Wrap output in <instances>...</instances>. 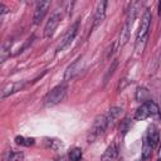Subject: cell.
<instances>
[{
	"instance_id": "10",
	"label": "cell",
	"mask_w": 161,
	"mask_h": 161,
	"mask_svg": "<svg viewBox=\"0 0 161 161\" xmlns=\"http://www.w3.org/2000/svg\"><path fill=\"white\" fill-rule=\"evenodd\" d=\"M24 86H25L24 82H16V83H9V84H6L1 89V98H6L8 96H10V94H13V93L23 89Z\"/></svg>"
},
{
	"instance_id": "16",
	"label": "cell",
	"mask_w": 161,
	"mask_h": 161,
	"mask_svg": "<svg viewBox=\"0 0 161 161\" xmlns=\"http://www.w3.org/2000/svg\"><path fill=\"white\" fill-rule=\"evenodd\" d=\"M10 47H11V42L10 40H5L3 44H1V48H0V62H5V59L10 55Z\"/></svg>"
},
{
	"instance_id": "8",
	"label": "cell",
	"mask_w": 161,
	"mask_h": 161,
	"mask_svg": "<svg viewBox=\"0 0 161 161\" xmlns=\"http://www.w3.org/2000/svg\"><path fill=\"white\" fill-rule=\"evenodd\" d=\"M59 21H60V15L58 13H54L50 16V19L47 21V24H45V28H44V38H50L54 34L57 26L59 25Z\"/></svg>"
},
{
	"instance_id": "7",
	"label": "cell",
	"mask_w": 161,
	"mask_h": 161,
	"mask_svg": "<svg viewBox=\"0 0 161 161\" xmlns=\"http://www.w3.org/2000/svg\"><path fill=\"white\" fill-rule=\"evenodd\" d=\"M49 5H50L49 1H38L36 3V8H35V11H34V16H33V23L34 24H39L44 19L45 14L48 13Z\"/></svg>"
},
{
	"instance_id": "2",
	"label": "cell",
	"mask_w": 161,
	"mask_h": 161,
	"mask_svg": "<svg viewBox=\"0 0 161 161\" xmlns=\"http://www.w3.org/2000/svg\"><path fill=\"white\" fill-rule=\"evenodd\" d=\"M108 127V122H107V117L106 114H99L96 117L91 132H89V137H88V142H93L98 136H101Z\"/></svg>"
},
{
	"instance_id": "4",
	"label": "cell",
	"mask_w": 161,
	"mask_h": 161,
	"mask_svg": "<svg viewBox=\"0 0 161 161\" xmlns=\"http://www.w3.org/2000/svg\"><path fill=\"white\" fill-rule=\"evenodd\" d=\"M150 24H151V13L148 9L145 10L142 19H141V24H140V29L137 33V45H140L141 43L145 44L146 39H147V33L150 29Z\"/></svg>"
},
{
	"instance_id": "21",
	"label": "cell",
	"mask_w": 161,
	"mask_h": 161,
	"mask_svg": "<svg viewBox=\"0 0 161 161\" xmlns=\"http://www.w3.org/2000/svg\"><path fill=\"white\" fill-rule=\"evenodd\" d=\"M118 45H119V44H118V40H114V42L108 47V49H107V54H106V58H107V59H108V58L114 53V50L117 49V47H118Z\"/></svg>"
},
{
	"instance_id": "13",
	"label": "cell",
	"mask_w": 161,
	"mask_h": 161,
	"mask_svg": "<svg viewBox=\"0 0 161 161\" xmlns=\"http://www.w3.org/2000/svg\"><path fill=\"white\" fill-rule=\"evenodd\" d=\"M118 155V148L116 146V143H111L106 151L103 152V155L101 156V161H114L116 157Z\"/></svg>"
},
{
	"instance_id": "25",
	"label": "cell",
	"mask_w": 161,
	"mask_h": 161,
	"mask_svg": "<svg viewBox=\"0 0 161 161\" xmlns=\"http://www.w3.org/2000/svg\"><path fill=\"white\" fill-rule=\"evenodd\" d=\"M157 161H161V158H158V160H157Z\"/></svg>"
},
{
	"instance_id": "20",
	"label": "cell",
	"mask_w": 161,
	"mask_h": 161,
	"mask_svg": "<svg viewBox=\"0 0 161 161\" xmlns=\"http://www.w3.org/2000/svg\"><path fill=\"white\" fill-rule=\"evenodd\" d=\"M15 142L18 145H21V146H31L34 143V138H25L23 136H16Z\"/></svg>"
},
{
	"instance_id": "12",
	"label": "cell",
	"mask_w": 161,
	"mask_h": 161,
	"mask_svg": "<svg viewBox=\"0 0 161 161\" xmlns=\"http://www.w3.org/2000/svg\"><path fill=\"white\" fill-rule=\"evenodd\" d=\"M122 112H123V109L119 108V107H111V108L108 109V112L106 113L107 122H108V127H109V126L112 127V126L114 125V122L119 118V116L122 114Z\"/></svg>"
},
{
	"instance_id": "17",
	"label": "cell",
	"mask_w": 161,
	"mask_h": 161,
	"mask_svg": "<svg viewBox=\"0 0 161 161\" xmlns=\"http://www.w3.org/2000/svg\"><path fill=\"white\" fill-rule=\"evenodd\" d=\"M136 99L138 102H142V103H146V102L151 101L150 99V92L146 88H138L136 91Z\"/></svg>"
},
{
	"instance_id": "6",
	"label": "cell",
	"mask_w": 161,
	"mask_h": 161,
	"mask_svg": "<svg viewBox=\"0 0 161 161\" xmlns=\"http://www.w3.org/2000/svg\"><path fill=\"white\" fill-rule=\"evenodd\" d=\"M82 68H83L82 58H78L77 60H74V62L67 68V70H65V73H64V80H65V82L72 80L74 77H77V75L80 73Z\"/></svg>"
},
{
	"instance_id": "5",
	"label": "cell",
	"mask_w": 161,
	"mask_h": 161,
	"mask_svg": "<svg viewBox=\"0 0 161 161\" xmlns=\"http://www.w3.org/2000/svg\"><path fill=\"white\" fill-rule=\"evenodd\" d=\"M77 31H78V21H75V23L67 30V33L64 34V36H63L62 40H60V44L58 45V52H60V50H63L64 48H67V47L74 40V38H75V35H77Z\"/></svg>"
},
{
	"instance_id": "9",
	"label": "cell",
	"mask_w": 161,
	"mask_h": 161,
	"mask_svg": "<svg viewBox=\"0 0 161 161\" xmlns=\"http://www.w3.org/2000/svg\"><path fill=\"white\" fill-rule=\"evenodd\" d=\"M106 5H107V1H99L97 4L96 11H94V19H93V29L97 28L104 20V16H106Z\"/></svg>"
},
{
	"instance_id": "24",
	"label": "cell",
	"mask_w": 161,
	"mask_h": 161,
	"mask_svg": "<svg viewBox=\"0 0 161 161\" xmlns=\"http://www.w3.org/2000/svg\"><path fill=\"white\" fill-rule=\"evenodd\" d=\"M160 155H161V147H160Z\"/></svg>"
},
{
	"instance_id": "14",
	"label": "cell",
	"mask_w": 161,
	"mask_h": 161,
	"mask_svg": "<svg viewBox=\"0 0 161 161\" xmlns=\"http://www.w3.org/2000/svg\"><path fill=\"white\" fill-rule=\"evenodd\" d=\"M152 150H153V146L150 143V141L146 138V137H143V142H142V152H141V155H142V160H148L150 157H151V155H152Z\"/></svg>"
},
{
	"instance_id": "22",
	"label": "cell",
	"mask_w": 161,
	"mask_h": 161,
	"mask_svg": "<svg viewBox=\"0 0 161 161\" xmlns=\"http://www.w3.org/2000/svg\"><path fill=\"white\" fill-rule=\"evenodd\" d=\"M9 11V9L4 5V4H0V15H4V14H6Z\"/></svg>"
},
{
	"instance_id": "23",
	"label": "cell",
	"mask_w": 161,
	"mask_h": 161,
	"mask_svg": "<svg viewBox=\"0 0 161 161\" xmlns=\"http://www.w3.org/2000/svg\"><path fill=\"white\" fill-rule=\"evenodd\" d=\"M158 15H161V3L158 4Z\"/></svg>"
},
{
	"instance_id": "1",
	"label": "cell",
	"mask_w": 161,
	"mask_h": 161,
	"mask_svg": "<svg viewBox=\"0 0 161 161\" xmlns=\"http://www.w3.org/2000/svg\"><path fill=\"white\" fill-rule=\"evenodd\" d=\"M67 91H68V87L67 84H59L57 87H54L45 97L44 99V103L45 106H55L58 103H60L64 98H65V94H67Z\"/></svg>"
},
{
	"instance_id": "15",
	"label": "cell",
	"mask_w": 161,
	"mask_h": 161,
	"mask_svg": "<svg viewBox=\"0 0 161 161\" xmlns=\"http://www.w3.org/2000/svg\"><path fill=\"white\" fill-rule=\"evenodd\" d=\"M4 161H24V153L20 151H8L4 155Z\"/></svg>"
},
{
	"instance_id": "18",
	"label": "cell",
	"mask_w": 161,
	"mask_h": 161,
	"mask_svg": "<svg viewBox=\"0 0 161 161\" xmlns=\"http://www.w3.org/2000/svg\"><path fill=\"white\" fill-rule=\"evenodd\" d=\"M68 157H69L70 161H80V158H82V150L79 147L72 148L69 151V153H68Z\"/></svg>"
},
{
	"instance_id": "11",
	"label": "cell",
	"mask_w": 161,
	"mask_h": 161,
	"mask_svg": "<svg viewBox=\"0 0 161 161\" xmlns=\"http://www.w3.org/2000/svg\"><path fill=\"white\" fill-rule=\"evenodd\" d=\"M145 137L150 141V143L155 147L157 143H158V138H160V133H158V128L155 126V125H151L147 127V131H146V135Z\"/></svg>"
},
{
	"instance_id": "19",
	"label": "cell",
	"mask_w": 161,
	"mask_h": 161,
	"mask_svg": "<svg viewBox=\"0 0 161 161\" xmlns=\"http://www.w3.org/2000/svg\"><path fill=\"white\" fill-rule=\"evenodd\" d=\"M117 65H118V59H114L113 62H112V64H111V67L108 68V70H107V73H106V75H104V83H107L108 82V79L113 75V73H114V70H116V68H117Z\"/></svg>"
},
{
	"instance_id": "3",
	"label": "cell",
	"mask_w": 161,
	"mask_h": 161,
	"mask_svg": "<svg viewBox=\"0 0 161 161\" xmlns=\"http://www.w3.org/2000/svg\"><path fill=\"white\" fill-rule=\"evenodd\" d=\"M158 112H160V109H158L157 104H156L155 102H152V101H148V102H146V103H142V104L137 108L136 114H135V118H136L137 121H142V119H146V118L150 117V116L157 114Z\"/></svg>"
}]
</instances>
